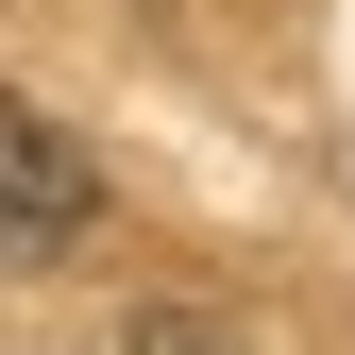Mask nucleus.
Returning <instances> with one entry per match:
<instances>
[{"instance_id": "obj_2", "label": "nucleus", "mask_w": 355, "mask_h": 355, "mask_svg": "<svg viewBox=\"0 0 355 355\" xmlns=\"http://www.w3.org/2000/svg\"><path fill=\"white\" fill-rule=\"evenodd\" d=\"M119 355H254V322H220V304H136Z\"/></svg>"}, {"instance_id": "obj_1", "label": "nucleus", "mask_w": 355, "mask_h": 355, "mask_svg": "<svg viewBox=\"0 0 355 355\" xmlns=\"http://www.w3.org/2000/svg\"><path fill=\"white\" fill-rule=\"evenodd\" d=\"M102 237V169H85V136L51 102H17L0 85V271H51V254Z\"/></svg>"}]
</instances>
